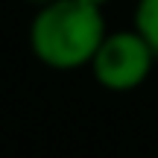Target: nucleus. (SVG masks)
I'll return each mask as SVG.
<instances>
[{
	"label": "nucleus",
	"mask_w": 158,
	"mask_h": 158,
	"mask_svg": "<svg viewBox=\"0 0 158 158\" xmlns=\"http://www.w3.org/2000/svg\"><path fill=\"white\" fill-rule=\"evenodd\" d=\"M27 3H32V6H44V3H50V0H27Z\"/></svg>",
	"instance_id": "39448f33"
},
{
	"label": "nucleus",
	"mask_w": 158,
	"mask_h": 158,
	"mask_svg": "<svg viewBox=\"0 0 158 158\" xmlns=\"http://www.w3.org/2000/svg\"><path fill=\"white\" fill-rule=\"evenodd\" d=\"M158 53L135 29H108L102 44L97 47L88 70L94 82L102 91L111 94H129L138 91L149 76H152Z\"/></svg>",
	"instance_id": "f03ea898"
},
{
	"label": "nucleus",
	"mask_w": 158,
	"mask_h": 158,
	"mask_svg": "<svg viewBox=\"0 0 158 158\" xmlns=\"http://www.w3.org/2000/svg\"><path fill=\"white\" fill-rule=\"evenodd\" d=\"M132 29L158 53V0H138L135 3Z\"/></svg>",
	"instance_id": "7ed1b4c3"
},
{
	"label": "nucleus",
	"mask_w": 158,
	"mask_h": 158,
	"mask_svg": "<svg viewBox=\"0 0 158 158\" xmlns=\"http://www.w3.org/2000/svg\"><path fill=\"white\" fill-rule=\"evenodd\" d=\"M79 3H88V6H97V9H106L111 0H79Z\"/></svg>",
	"instance_id": "20e7f679"
},
{
	"label": "nucleus",
	"mask_w": 158,
	"mask_h": 158,
	"mask_svg": "<svg viewBox=\"0 0 158 158\" xmlns=\"http://www.w3.org/2000/svg\"><path fill=\"white\" fill-rule=\"evenodd\" d=\"M108 23L102 9L79 0H50L35 6L29 21V50L44 68L70 73L91 64Z\"/></svg>",
	"instance_id": "f257e3e1"
}]
</instances>
